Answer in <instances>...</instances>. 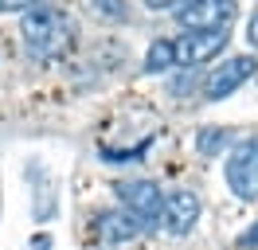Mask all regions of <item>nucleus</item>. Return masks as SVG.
Wrapping results in <instances>:
<instances>
[{
	"label": "nucleus",
	"mask_w": 258,
	"mask_h": 250,
	"mask_svg": "<svg viewBox=\"0 0 258 250\" xmlns=\"http://www.w3.org/2000/svg\"><path fill=\"white\" fill-rule=\"evenodd\" d=\"M254 67H258L254 55H235V59L219 62V67L204 78V86H200V90H204V98H208V102H223V98H231V94L239 90L246 78L254 75Z\"/></svg>",
	"instance_id": "6"
},
{
	"label": "nucleus",
	"mask_w": 258,
	"mask_h": 250,
	"mask_svg": "<svg viewBox=\"0 0 258 250\" xmlns=\"http://www.w3.org/2000/svg\"><path fill=\"white\" fill-rule=\"evenodd\" d=\"M39 4H47V0H0V12H28Z\"/></svg>",
	"instance_id": "12"
},
{
	"label": "nucleus",
	"mask_w": 258,
	"mask_h": 250,
	"mask_svg": "<svg viewBox=\"0 0 258 250\" xmlns=\"http://www.w3.org/2000/svg\"><path fill=\"white\" fill-rule=\"evenodd\" d=\"M51 246V238L47 234H39V238H32V250H47Z\"/></svg>",
	"instance_id": "16"
},
{
	"label": "nucleus",
	"mask_w": 258,
	"mask_h": 250,
	"mask_svg": "<svg viewBox=\"0 0 258 250\" xmlns=\"http://www.w3.org/2000/svg\"><path fill=\"white\" fill-rule=\"evenodd\" d=\"M223 176H227V188L235 192V200L242 203L258 200V137H242L231 145Z\"/></svg>",
	"instance_id": "2"
},
{
	"label": "nucleus",
	"mask_w": 258,
	"mask_h": 250,
	"mask_svg": "<svg viewBox=\"0 0 258 250\" xmlns=\"http://www.w3.org/2000/svg\"><path fill=\"white\" fill-rule=\"evenodd\" d=\"M113 192H117L121 207H125V211H133V215L141 219L145 227H161L164 196H161V188L153 184V180H117V184H113Z\"/></svg>",
	"instance_id": "5"
},
{
	"label": "nucleus",
	"mask_w": 258,
	"mask_h": 250,
	"mask_svg": "<svg viewBox=\"0 0 258 250\" xmlns=\"http://www.w3.org/2000/svg\"><path fill=\"white\" fill-rule=\"evenodd\" d=\"M20 39H24V55L32 62H51L59 59L71 39H75V24L63 8L55 4H39V8H28L24 20H20Z\"/></svg>",
	"instance_id": "1"
},
{
	"label": "nucleus",
	"mask_w": 258,
	"mask_h": 250,
	"mask_svg": "<svg viewBox=\"0 0 258 250\" xmlns=\"http://www.w3.org/2000/svg\"><path fill=\"white\" fill-rule=\"evenodd\" d=\"M172 12L184 31H227L239 16V0H180Z\"/></svg>",
	"instance_id": "3"
},
{
	"label": "nucleus",
	"mask_w": 258,
	"mask_h": 250,
	"mask_svg": "<svg viewBox=\"0 0 258 250\" xmlns=\"http://www.w3.org/2000/svg\"><path fill=\"white\" fill-rule=\"evenodd\" d=\"M176 67V55H172V39H153L145 55V71L149 75H161V71H172Z\"/></svg>",
	"instance_id": "10"
},
{
	"label": "nucleus",
	"mask_w": 258,
	"mask_h": 250,
	"mask_svg": "<svg viewBox=\"0 0 258 250\" xmlns=\"http://www.w3.org/2000/svg\"><path fill=\"white\" fill-rule=\"evenodd\" d=\"M239 250H258V219H254V227H246L239 234Z\"/></svg>",
	"instance_id": "13"
},
{
	"label": "nucleus",
	"mask_w": 258,
	"mask_h": 250,
	"mask_svg": "<svg viewBox=\"0 0 258 250\" xmlns=\"http://www.w3.org/2000/svg\"><path fill=\"white\" fill-rule=\"evenodd\" d=\"M246 39H250V47L258 51V12L250 16V24H246Z\"/></svg>",
	"instance_id": "15"
},
{
	"label": "nucleus",
	"mask_w": 258,
	"mask_h": 250,
	"mask_svg": "<svg viewBox=\"0 0 258 250\" xmlns=\"http://www.w3.org/2000/svg\"><path fill=\"white\" fill-rule=\"evenodd\" d=\"M94 231L102 242H129V238H137L145 231V223L125 207H113V211H98L94 215Z\"/></svg>",
	"instance_id": "8"
},
{
	"label": "nucleus",
	"mask_w": 258,
	"mask_h": 250,
	"mask_svg": "<svg viewBox=\"0 0 258 250\" xmlns=\"http://www.w3.org/2000/svg\"><path fill=\"white\" fill-rule=\"evenodd\" d=\"M227 43H231V31H184L172 39V55H176V67L200 71L204 62L223 55Z\"/></svg>",
	"instance_id": "4"
},
{
	"label": "nucleus",
	"mask_w": 258,
	"mask_h": 250,
	"mask_svg": "<svg viewBox=\"0 0 258 250\" xmlns=\"http://www.w3.org/2000/svg\"><path fill=\"white\" fill-rule=\"evenodd\" d=\"M90 12L106 16V20H125L129 4H125V0H90Z\"/></svg>",
	"instance_id": "11"
},
{
	"label": "nucleus",
	"mask_w": 258,
	"mask_h": 250,
	"mask_svg": "<svg viewBox=\"0 0 258 250\" xmlns=\"http://www.w3.org/2000/svg\"><path fill=\"white\" fill-rule=\"evenodd\" d=\"M200 223V196L188 188H176L164 196V211H161V227L168 234H188Z\"/></svg>",
	"instance_id": "7"
},
{
	"label": "nucleus",
	"mask_w": 258,
	"mask_h": 250,
	"mask_svg": "<svg viewBox=\"0 0 258 250\" xmlns=\"http://www.w3.org/2000/svg\"><path fill=\"white\" fill-rule=\"evenodd\" d=\"M231 149V129L227 125H204L196 133V153L200 156H223Z\"/></svg>",
	"instance_id": "9"
},
{
	"label": "nucleus",
	"mask_w": 258,
	"mask_h": 250,
	"mask_svg": "<svg viewBox=\"0 0 258 250\" xmlns=\"http://www.w3.org/2000/svg\"><path fill=\"white\" fill-rule=\"evenodd\" d=\"M141 4H145V8H153V12H172L180 0H141Z\"/></svg>",
	"instance_id": "14"
}]
</instances>
